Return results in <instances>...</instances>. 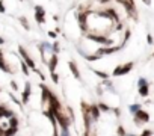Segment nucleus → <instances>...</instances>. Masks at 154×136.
Listing matches in <instances>:
<instances>
[{
    "label": "nucleus",
    "mask_w": 154,
    "mask_h": 136,
    "mask_svg": "<svg viewBox=\"0 0 154 136\" xmlns=\"http://www.w3.org/2000/svg\"><path fill=\"white\" fill-rule=\"evenodd\" d=\"M124 47V45H112V47H101V49H98L95 50L94 53H91V54H85V59L89 61V62H92V61H98V59H101L103 56H110V54L116 53V51H120L121 49Z\"/></svg>",
    "instance_id": "nucleus-1"
},
{
    "label": "nucleus",
    "mask_w": 154,
    "mask_h": 136,
    "mask_svg": "<svg viewBox=\"0 0 154 136\" xmlns=\"http://www.w3.org/2000/svg\"><path fill=\"white\" fill-rule=\"evenodd\" d=\"M88 39L94 41L100 45H103V47H112V45L115 44V41L110 38L109 35H100V33H86L85 35Z\"/></svg>",
    "instance_id": "nucleus-2"
},
{
    "label": "nucleus",
    "mask_w": 154,
    "mask_h": 136,
    "mask_svg": "<svg viewBox=\"0 0 154 136\" xmlns=\"http://www.w3.org/2000/svg\"><path fill=\"white\" fill-rule=\"evenodd\" d=\"M133 67H134V63H133V62H127V63H124V65H118V67L113 70L112 76H113V77L125 76V74H129V73L133 70Z\"/></svg>",
    "instance_id": "nucleus-3"
},
{
    "label": "nucleus",
    "mask_w": 154,
    "mask_h": 136,
    "mask_svg": "<svg viewBox=\"0 0 154 136\" xmlns=\"http://www.w3.org/2000/svg\"><path fill=\"white\" fill-rule=\"evenodd\" d=\"M133 121H134V124L136 125H143V124H147L148 121H150V113L147 112V111H143V109H141V111L136 113V115H133Z\"/></svg>",
    "instance_id": "nucleus-4"
},
{
    "label": "nucleus",
    "mask_w": 154,
    "mask_h": 136,
    "mask_svg": "<svg viewBox=\"0 0 154 136\" xmlns=\"http://www.w3.org/2000/svg\"><path fill=\"white\" fill-rule=\"evenodd\" d=\"M18 51H20V54H21V58H23V62H26L27 63V67H29L30 70H36V67H35V62H33V59L29 56V54H27V51L21 47V45H20V47H18Z\"/></svg>",
    "instance_id": "nucleus-5"
},
{
    "label": "nucleus",
    "mask_w": 154,
    "mask_h": 136,
    "mask_svg": "<svg viewBox=\"0 0 154 136\" xmlns=\"http://www.w3.org/2000/svg\"><path fill=\"white\" fill-rule=\"evenodd\" d=\"M35 20L38 24H44L45 23V9L41 5L35 6Z\"/></svg>",
    "instance_id": "nucleus-6"
},
{
    "label": "nucleus",
    "mask_w": 154,
    "mask_h": 136,
    "mask_svg": "<svg viewBox=\"0 0 154 136\" xmlns=\"http://www.w3.org/2000/svg\"><path fill=\"white\" fill-rule=\"evenodd\" d=\"M30 94H32V86H30L29 82H27V83L24 85V91H23V95H21V103H23V104H27V103H29Z\"/></svg>",
    "instance_id": "nucleus-7"
},
{
    "label": "nucleus",
    "mask_w": 154,
    "mask_h": 136,
    "mask_svg": "<svg viewBox=\"0 0 154 136\" xmlns=\"http://www.w3.org/2000/svg\"><path fill=\"white\" fill-rule=\"evenodd\" d=\"M58 62H59V56L58 54H51L50 56V59H49V62H47V65H49V70H50V73H56V67H58Z\"/></svg>",
    "instance_id": "nucleus-8"
},
{
    "label": "nucleus",
    "mask_w": 154,
    "mask_h": 136,
    "mask_svg": "<svg viewBox=\"0 0 154 136\" xmlns=\"http://www.w3.org/2000/svg\"><path fill=\"white\" fill-rule=\"evenodd\" d=\"M68 68H70V71H71V74L74 76V79H77V80L82 79V76H80V70H79L77 63H76L74 61H70V62H68Z\"/></svg>",
    "instance_id": "nucleus-9"
},
{
    "label": "nucleus",
    "mask_w": 154,
    "mask_h": 136,
    "mask_svg": "<svg viewBox=\"0 0 154 136\" xmlns=\"http://www.w3.org/2000/svg\"><path fill=\"white\" fill-rule=\"evenodd\" d=\"M91 116H92V120H94V123L95 121H98L100 120V115H101V111H100V107H98V104L97 103H94V104H91Z\"/></svg>",
    "instance_id": "nucleus-10"
},
{
    "label": "nucleus",
    "mask_w": 154,
    "mask_h": 136,
    "mask_svg": "<svg viewBox=\"0 0 154 136\" xmlns=\"http://www.w3.org/2000/svg\"><path fill=\"white\" fill-rule=\"evenodd\" d=\"M12 118L14 116V113L11 112V111H8V109L5 107V106H2L0 104V120H2V118Z\"/></svg>",
    "instance_id": "nucleus-11"
},
{
    "label": "nucleus",
    "mask_w": 154,
    "mask_h": 136,
    "mask_svg": "<svg viewBox=\"0 0 154 136\" xmlns=\"http://www.w3.org/2000/svg\"><path fill=\"white\" fill-rule=\"evenodd\" d=\"M138 92H139L141 97H148V95H150V85L147 83V85L138 88Z\"/></svg>",
    "instance_id": "nucleus-12"
},
{
    "label": "nucleus",
    "mask_w": 154,
    "mask_h": 136,
    "mask_svg": "<svg viewBox=\"0 0 154 136\" xmlns=\"http://www.w3.org/2000/svg\"><path fill=\"white\" fill-rule=\"evenodd\" d=\"M97 104H98V107H100V111H101V112H106V113H107V112H112V111H113V109L109 106L107 103H104V101H100V103H97Z\"/></svg>",
    "instance_id": "nucleus-13"
},
{
    "label": "nucleus",
    "mask_w": 154,
    "mask_h": 136,
    "mask_svg": "<svg viewBox=\"0 0 154 136\" xmlns=\"http://www.w3.org/2000/svg\"><path fill=\"white\" fill-rule=\"evenodd\" d=\"M141 109H142V107H141L139 103H134V104H130V106H129V111H130L131 115H136V113L141 111Z\"/></svg>",
    "instance_id": "nucleus-14"
},
{
    "label": "nucleus",
    "mask_w": 154,
    "mask_h": 136,
    "mask_svg": "<svg viewBox=\"0 0 154 136\" xmlns=\"http://www.w3.org/2000/svg\"><path fill=\"white\" fill-rule=\"evenodd\" d=\"M95 73V76H98L100 79H103V80H109V74L104 71H100V70H92Z\"/></svg>",
    "instance_id": "nucleus-15"
},
{
    "label": "nucleus",
    "mask_w": 154,
    "mask_h": 136,
    "mask_svg": "<svg viewBox=\"0 0 154 136\" xmlns=\"http://www.w3.org/2000/svg\"><path fill=\"white\" fill-rule=\"evenodd\" d=\"M116 135H118V136H127L129 133L125 132V129H124L122 125H118V127H116Z\"/></svg>",
    "instance_id": "nucleus-16"
},
{
    "label": "nucleus",
    "mask_w": 154,
    "mask_h": 136,
    "mask_svg": "<svg viewBox=\"0 0 154 136\" xmlns=\"http://www.w3.org/2000/svg\"><path fill=\"white\" fill-rule=\"evenodd\" d=\"M20 23H21V26L24 27L26 30L30 29V26H29V23H27V18H26V17H21V18H20Z\"/></svg>",
    "instance_id": "nucleus-17"
},
{
    "label": "nucleus",
    "mask_w": 154,
    "mask_h": 136,
    "mask_svg": "<svg viewBox=\"0 0 154 136\" xmlns=\"http://www.w3.org/2000/svg\"><path fill=\"white\" fill-rule=\"evenodd\" d=\"M0 70H3V71H6V73H11V70H9V67L5 63L3 59H0Z\"/></svg>",
    "instance_id": "nucleus-18"
},
{
    "label": "nucleus",
    "mask_w": 154,
    "mask_h": 136,
    "mask_svg": "<svg viewBox=\"0 0 154 136\" xmlns=\"http://www.w3.org/2000/svg\"><path fill=\"white\" fill-rule=\"evenodd\" d=\"M83 136H97V132L94 130V127L91 130H85L83 132Z\"/></svg>",
    "instance_id": "nucleus-19"
},
{
    "label": "nucleus",
    "mask_w": 154,
    "mask_h": 136,
    "mask_svg": "<svg viewBox=\"0 0 154 136\" xmlns=\"http://www.w3.org/2000/svg\"><path fill=\"white\" fill-rule=\"evenodd\" d=\"M154 135V132L153 130H150V129H143L142 130V133L139 135V136H153Z\"/></svg>",
    "instance_id": "nucleus-20"
},
{
    "label": "nucleus",
    "mask_w": 154,
    "mask_h": 136,
    "mask_svg": "<svg viewBox=\"0 0 154 136\" xmlns=\"http://www.w3.org/2000/svg\"><path fill=\"white\" fill-rule=\"evenodd\" d=\"M21 70L26 76H29V67H27V63L26 62H21Z\"/></svg>",
    "instance_id": "nucleus-21"
},
{
    "label": "nucleus",
    "mask_w": 154,
    "mask_h": 136,
    "mask_svg": "<svg viewBox=\"0 0 154 136\" xmlns=\"http://www.w3.org/2000/svg\"><path fill=\"white\" fill-rule=\"evenodd\" d=\"M59 50H60L59 42H58V41H54V42H53V51H54V54H58V53H59Z\"/></svg>",
    "instance_id": "nucleus-22"
},
{
    "label": "nucleus",
    "mask_w": 154,
    "mask_h": 136,
    "mask_svg": "<svg viewBox=\"0 0 154 136\" xmlns=\"http://www.w3.org/2000/svg\"><path fill=\"white\" fill-rule=\"evenodd\" d=\"M148 82H147V79H143V77H141L139 80H138V88H141V86H143V85H147Z\"/></svg>",
    "instance_id": "nucleus-23"
},
{
    "label": "nucleus",
    "mask_w": 154,
    "mask_h": 136,
    "mask_svg": "<svg viewBox=\"0 0 154 136\" xmlns=\"http://www.w3.org/2000/svg\"><path fill=\"white\" fill-rule=\"evenodd\" d=\"M50 76H51V80L54 82V83H58V82H59V76H58V73H50Z\"/></svg>",
    "instance_id": "nucleus-24"
},
{
    "label": "nucleus",
    "mask_w": 154,
    "mask_h": 136,
    "mask_svg": "<svg viewBox=\"0 0 154 136\" xmlns=\"http://www.w3.org/2000/svg\"><path fill=\"white\" fill-rule=\"evenodd\" d=\"M49 36H50V38H56V36H58V32H56V30H50V32H49Z\"/></svg>",
    "instance_id": "nucleus-25"
},
{
    "label": "nucleus",
    "mask_w": 154,
    "mask_h": 136,
    "mask_svg": "<svg viewBox=\"0 0 154 136\" xmlns=\"http://www.w3.org/2000/svg\"><path fill=\"white\" fill-rule=\"evenodd\" d=\"M147 42H148L150 45H153V44H154V39H153V35H148V36H147Z\"/></svg>",
    "instance_id": "nucleus-26"
},
{
    "label": "nucleus",
    "mask_w": 154,
    "mask_h": 136,
    "mask_svg": "<svg viewBox=\"0 0 154 136\" xmlns=\"http://www.w3.org/2000/svg\"><path fill=\"white\" fill-rule=\"evenodd\" d=\"M5 11H6V8H5V5H3V0H0V12L3 14Z\"/></svg>",
    "instance_id": "nucleus-27"
},
{
    "label": "nucleus",
    "mask_w": 154,
    "mask_h": 136,
    "mask_svg": "<svg viewBox=\"0 0 154 136\" xmlns=\"http://www.w3.org/2000/svg\"><path fill=\"white\" fill-rule=\"evenodd\" d=\"M59 136H71V135H70V130H60Z\"/></svg>",
    "instance_id": "nucleus-28"
},
{
    "label": "nucleus",
    "mask_w": 154,
    "mask_h": 136,
    "mask_svg": "<svg viewBox=\"0 0 154 136\" xmlns=\"http://www.w3.org/2000/svg\"><path fill=\"white\" fill-rule=\"evenodd\" d=\"M142 3H143V5H147V6H151L153 0H142Z\"/></svg>",
    "instance_id": "nucleus-29"
},
{
    "label": "nucleus",
    "mask_w": 154,
    "mask_h": 136,
    "mask_svg": "<svg viewBox=\"0 0 154 136\" xmlns=\"http://www.w3.org/2000/svg\"><path fill=\"white\" fill-rule=\"evenodd\" d=\"M11 86H12V89H14V91H17V89H18V85L15 83V82H14V80L11 82Z\"/></svg>",
    "instance_id": "nucleus-30"
},
{
    "label": "nucleus",
    "mask_w": 154,
    "mask_h": 136,
    "mask_svg": "<svg viewBox=\"0 0 154 136\" xmlns=\"http://www.w3.org/2000/svg\"><path fill=\"white\" fill-rule=\"evenodd\" d=\"M98 2H100V3H101V5H106V3H110V2H112V0H98Z\"/></svg>",
    "instance_id": "nucleus-31"
},
{
    "label": "nucleus",
    "mask_w": 154,
    "mask_h": 136,
    "mask_svg": "<svg viewBox=\"0 0 154 136\" xmlns=\"http://www.w3.org/2000/svg\"><path fill=\"white\" fill-rule=\"evenodd\" d=\"M53 135H54V136H59V133H58V130H53Z\"/></svg>",
    "instance_id": "nucleus-32"
},
{
    "label": "nucleus",
    "mask_w": 154,
    "mask_h": 136,
    "mask_svg": "<svg viewBox=\"0 0 154 136\" xmlns=\"http://www.w3.org/2000/svg\"><path fill=\"white\" fill-rule=\"evenodd\" d=\"M0 44H5V39L3 38H0Z\"/></svg>",
    "instance_id": "nucleus-33"
},
{
    "label": "nucleus",
    "mask_w": 154,
    "mask_h": 136,
    "mask_svg": "<svg viewBox=\"0 0 154 136\" xmlns=\"http://www.w3.org/2000/svg\"><path fill=\"white\" fill-rule=\"evenodd\" d=\"M127 136H138V135H134V133H129V135H127Z\"/></svg>",
    "instance_id": "nucleus-34"
},
{
    "label": "nucleus",
    "mask_w": 154,
    "mask_h": 136,
    "mask_svg": "<svg viewBox=\"0 0 154 136\" xmlns=\"http://www.w3.org/2000/svg\"><path fill=\"white\" fill-rule=\"evenodd\" d=\"M0 59H3V54H2V51H0Z\"/></svg>",
    "instance_id": "nucleus-35"
},
{
    "label": "nucleus",
    "mask_w": 154,
    "mask_h": 136,
    "mask_svg": "<svg viewBox=\"0 0 154 136\" xmlns=\"http://www.w3.org/2000/svg\"><path fill=\"white\" fill-rule=\"evenodd\" d=\"M151 56H154V53H153V54H151Z\"/></svg>",
    "instance_id": "nucleus-36"
},
{
    "label": "nucleus",
    "mask_w": 154,
    "mask_h": 136,
    "mask_svg": "<svg viewBox=\"0 0 154 136\" xmlns=\"http://www.w3.org/2000/svg\"><path fill=\"white\" fill-rule=\"evenodd\" d=\"M20 2H21V0H20Z\"/></svg>",
    "instance_id": "nucleus-37"
}]
</instances>
